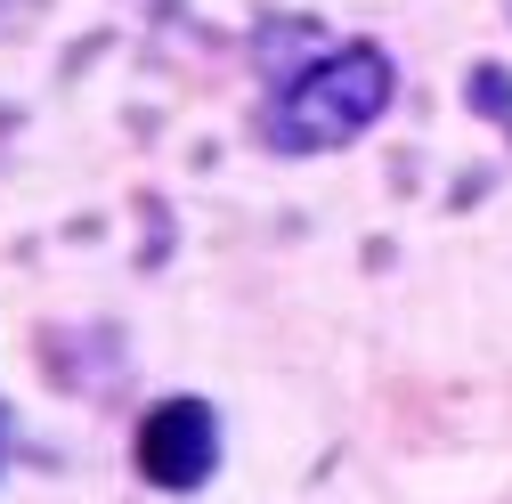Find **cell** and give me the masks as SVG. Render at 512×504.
I'll list each match as a JSON object with an SVG mask.
<instances>
[{
    "label": "cell",
    "instance_id": "obj_1",
    "mask_svg": "<svg viewBox=\"0 0 512 504\" xmlns=\"http://www.w3.org/2000/svg\"><path fill=\"white\" fill-rule=\"evenodd\" d=\"M391 106H399V57L382 49V41H334V49H317L309 66H293L277 82V98L261 106V139L285 163L342 155Z\"/></svg>",
    "mask_w": 512,
    "mask_h": 504
},
{
    "label": "cell",
    "instance_id": "obj_2",
    "mask_svg": "<svg viewBox=\"0 0 512 504\" xmlns=\"http://www.w3.org/2000/svg\"><path fill=\"white\" fill-rule=\"evenodd\" d=\"M228 464V423L204 391H163L139 423H131V472L155 496H204Z\"/></svg>",
    "mask_w": 512,
    "mask_h": 504
},
{
    "label": "cell",
    "instance_id": "obj_3",
    "mask_svg": "<svg viewBox=\"0 0 512 504\" xmlns=\"http://www.w3.org/2000/svg\"><path fill=\"white\" fill-rule=\"evenodd\" d=\"M9 448H17V423H9V407H0V464H9Z\"/></svg>",
    "mask_w": 512,
    "mask_h": 504
}]
</instances>
